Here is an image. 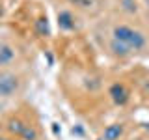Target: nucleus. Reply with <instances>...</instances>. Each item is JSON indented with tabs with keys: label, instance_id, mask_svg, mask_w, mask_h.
Masks as SVG:
<instances>
[{
	"label": "nucleus",
	"instance_id": "f257e3e1",
	"mask_svg": "<svg viewBox=\"0 0 149 140\" xmlns=\"http://www.w3.org/2000/svg\"><path fill=\"white\" fill-rule=\"evenodd\" d=\"M112 36H114V39H118L123 45H127L130 50H142L143 47H146V36L140 30H134V28H130L127 24L114 26Z\"/></svg>",
	"mask_w": 149,
	"mask_h": 140
},
{
	"label": "nucleus",
	"instance_id": "f03ea898",
	"mask_svg": "<svg viewBox=\"0 0 149 140\" xmlns=\"http://www.w3.org/2000/svg\"><path fill=\"white\" fill-rule=\"evenodd\" d=\"M19 90V77L11 71H0V99L11 97Z\"/></svg>",
	"mask_w": 149,
	"mask_h": 140
},
{
	"label": "nucleus",
	"instance_id": "7ed1b4c3",
	"mask_svg": "<svg viewBox=\"0 0 149 140\" xmlns=\"http://www.w3.org/2000/svg\"><path fill=\"white\" fill-rule=\"evenodd\" d=\"M108 95H110V99L114 101V105L125 106L129 103V99H130V90L123 82H114L108 88Z\"/></svg>",
	"mask_w": 149,
	"mask_h": 140
},
{
	"label": "nucleus",
	"instance_id": "20e7f679",
	"mask_svg": "<svg viewBox=\"0 0 149 140\" xmlns=\"http://www.w3.org/2000/svg\"><path fill=\"white\" fill-rule=\"evenodd\" d=\"M58 26H60V30H65V32L73 30V28H74V17H73V13L67 11V9L60 11L58 13Z\"/></svg>",
	"mask_w": 149,
	"mask_h": 140
},
{
	"label": "nucleus",
	"instance_id": "39448f33",
	"mask_svg": "<svg viewBox=\"0 0 149 140\" xmlns=\"http://www.w3.org/2000/svg\"><path fill=\"white\" fill-rule=\"evenodd\" d=\"M123 134V125L121 123H112L104 129L102 133V140H119Z\"/></svg>",
	"mask_w": 149,
	"mask_h": 140
},
{
	"label": "nucleus",
	"instance_id": "423d86ee",
	"mask_svg": "<svg viewBox=\"0 0 149 140\" xmlns=\"http://www.w3.org/2000/svg\"><path fill=\"white\" fill-rule=\"evenodd\" d=\"M110 50H112L114 56H119V58H125V56H129L130 52H132L127 45H123L121 41L114 39V37H112V41H110Z\"/></svg>",
	"mask_w": 149,
	"mask_h": 140
},
{
	"label": "nucleus",
	"instance_id": "0eeeda50",
	"mask_svg": "<svg viewBox=\"0 0 149 140\" xmlns=\"http://www.w3.org/2000/svg\"><path fill=\"white\" fill-rule=\"evenodd\" d=\"M13 58H15V50H13V47L6 45V43L0 45V67H2V65H8Z\"/></svg>",
	"mask_w": 149,
	"mask_h": 140
},
{
	"label": "nucleus",
	"instance_id": "6e6552de",
	"mask_svg": "<svg viewBox=\"0 0 149 140\" xmlns=\"http://www.w3.org/2000/svg\"><path fill=\"white\" fill-rule=\"evenodd\" d=\"M26 127H28V125H26L22 120H19V118L9 120V123H8V129L11 131L13 134H17V136H22V133L26 131Z\"/></svg>",
	"mask_w": 149,
	"mask_h": 140
},
{
	"label": "nucleus",
	"instance_id": "1a4fd4ad",
	"mask_svg": "<svg viewBox=\"0 0 149 140\" xmlns=\"http://www.w3.org/2000/svg\"><path fill=\"white\" fill-rule=\"evenodd\" d=\"M36 30L39 36H49L50 30H49V21H47V17H39L36 21Z\"/></svg>",
	"mask_w": 149,
	"mask_h": 140
},
{
	"label": "nucleus",
	"instance_id": "9d476101",
	"mask_svg": "<svg viewBox=\"0 0 149 140\" xmlns=\"http://www.w3.org/2000/svg\"><path fill=\"white\" fill-rule=\"evenodd\" d=\"M121 8H123L127 13H136L138 11L136 0H121Z\"/></svg>",
	"mask_w": 149,
	"mask_h": 140
},
{
	"label": "nucleus",
	"instance_id": "9b49d317",
	"mask_svg": "<svg viewBox=\"0 0 149 140\" xmlns=\"http://www.w3.org/2000/svg\"><path fill=\"white\" fill-rule=\"evenodd\" d=\"M69 2L74 4V6H78V8H82V9H88V8H93V6H95L97 0H69Z\"/></svg>",
	"mask_w": 149,
	"mask_h": 140
},
{
	"label": "nucleus",
	"instance_id": "f8f14e48",
	"mask_svg": "<svg viewBox=\"0 0 149 140\" xmlns=\"http://www.w3.org/2000/svg\"><path fill=\"white\" fill-rule=\"evenodd\" d=\"M22 138H24V140H36L37 138V131L32 127V125H28L26 131L22 133Z\"/></svg>",
	"mask_w": 149,
	"mask_h": 140
},
{
	"label": "nucleus",
	"instance_id": "ddd939ff",
	"mask_svg": "<svg viewBox=\"0 0 149 140\" xmlns=\"http://www.w3.org/2000/svg\"><path fill=\"white\" fill-rule=\"evenodd\" d=\"M2 17H4V6L0 4V19H2Z\"/></svg>",
	"mask_w": 149,
	"mask_h": 140
}]
</instances>
